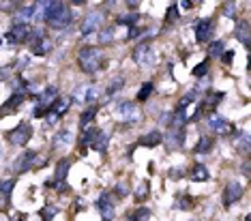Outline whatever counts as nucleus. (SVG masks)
<instances>
[{
  "label": "nucleus",
  "instance_id": "1",
  "mask_svg": "<svg viewBox=\"0 0 251 221\" xmlns=\"http://www.w3.org/2000/svg\"><path fill=\"white\" fill-rule=\"evenodd\" d=\"M71 20H73V11L62 0H50L45 15H43V22H48L54 30H62V28H67L71 24Z\"/></svg>",
  "mask_w": 251,
  "mask_h": 221
},
{
  "label": "nucleus",
  "instance_id": "2",
  "mask_svg": "<svg viewBox=\"0 0 251 221\" xmlns=\"http://www.w3.org/2000/svg\"><path fill=\"white\" fill-rule=\"evenodd\" d=\"M101 60H103V56H101V49L97 48H84L77 54V67L84 73H97L101 67Z\"/></svg>",
  "mask_w": 251,
  "mask_h": 221
},
{
  "label": "nucleus",
  "instance_id": "3",
  "mask_svg": "<svg viewBox=\"0 0 251 221\" xmlns=\"http://www.w3.org/2000/svg\"><path fill=\"white\" fill-rule=\"evenodd\" d=\"M26 43H30V52L35 56H45L52 52V39L45 37V32L41 28H30Z\"/></svg>",
  "mask_w": 251,
  "mask_h": 221
},
{
  "label": "nucleus",
  "instance_id": "4",
  "mask_svg": "<svg viewBox=\"0 0 251 221\" xmlns=\"http://www.w3.org/2000/svg\"><path fill=\"white\" fill-rule=\"evenodd\" d=\"M56 97H58V88L56 86H50V88H45L39 97H35L37 99V105H35V116L37 118H43L45 116V112L50 110V105L56 101Z\"/></svg>",
  "mask_w": 251,
  "mask_h": 221
},
{
  "label": "nucleus",
  "instance_id": "5",
  "mask_svg": "<svg viewBox=\"0 0 251 221\" xmlns=\"http://www.w3.org/2000/svg\"><path fill=\"white\" fill-rule=\"evenodd\" d=\"M103 22H105V13H103V11H99V9L90 11L86 18H84V22H82V37H88V35H93V32L101 30Z\"/></svg>",
  "mask_w": 251,
  "mask_h": 221
},
{
  "label": "nucleus",
  "instance_id": "6",
  "mask_svg": "<svg viewBox=\"0 0 251 221\" xmlns=\"http://www.w3.org/2000/svg\"><path fill=\"white\" fill-rule=\"evenodd\" d=\"M133 60L138 62L142 69H148V67H152V65H155V60H157L155 49H152L148 43L135 45V49H133Z\"/></svg>",
  "mask_w": 251,
  "mask_h": 221
},
{
  "label": "nucleus",
  "instance_id": "7",
  "mask_svg": "<svg viewBox=\"0 0 251 221\" xmlns=\"http://www.w3.org/2000/svg\"><path fill=\"white\" fill-rule=\"evenodd\" d=\"M7 138H9V142H11L13 146H26L28 140L32 138V127H30L28 123H20L18 127H15L13 131L7 135Z\"/></svg>",
  "mask_w": 251,
  "mask_h": 221
},
{
  "label": "nucleus",
  "instance_id": "8",
  "mask_svg": "<svg viewBox=\"0 0 251 221\" xmlns=\"http://www.w3.org/2000/svg\"><path fill=\"white\" fill-rule=\"evenodd\" d=\"M116 118L123 123H138L140 121V110L135 103H131V101H125V103H121L116 107Z\"/></svg>",
  "mask_w": 251,
  "mask_h": 221
},
{
  "label": "nucleus",
  "instance_id": "9",
  "mask_svg": "<svg viewBox=\"0 0 251 221\" xmlns=\"http://www.w3.org/2000/svg\"><path fill=\"white\" fill-rule=\"evenodd\" d=\"M95 206L99 208L101 217L103 219H112L114 217V208H116V197H114L110 191H103V194L99 196V200L95 202Z\"/></svg>",
  "mask_w": 251,
  "mask_h": 221
},
{
  "label": "nucleus",
  "instance_id": "10",
  "mask_svg": "<svg viewBox=\"0 0 251 221\" xmlns=\"http://www.w3.org/2000/svg\"><path fill=\"white\" fill-rule=\"evenodd\" d=\"M30 166H35V168H41V161L37 159V152L35 150H26L22 157H18L13 163V168H15V172L18 174H24L30 170Z\"/></svg>",
  "mask_w": 251,
  "mask_h": 221
},
{
  "label": "nucleus",
  "instance_id": "11",
  "mask_svg": "<svg viewBox=\"0 0 251 221\" xmlns=\"http://www.w3.org/2000/svg\"><path fill=\"white\" fill-rule=\"evenodd\" d=\"M243 191H245V187L241 183L230 180V183L226 185V189H224V206L230 208L234 202H238V200H241V196H243Z\"/></svg>",
  "mask_w": 251,
  "mask_h": 221
},
{
  "label": "nucleus",
  "instance_id": "12",
  "mask_svg": "<svg viewBox=\"0 0 251 221\" xmlns=\"http://www.w3.org/2000/svg\"><path fill=\"white\" fill-rule=\"evenodd\" d=\"M28 32H30V26L28 24H18V22H15V26H11V30L7 32V41L13 43V45L26 43Z\"/></svg>",
  "mask_w": 251,
  "mask_h": 221
},
{
  "label": "nucleus",
  "instance_id": "13",
  "mask_svg": "<svg viewBox=\"0 0 251 221\" xmlns=\"http://www.w3.org/2000/svg\"><path fill=\"white\" fill-rule=\"evenodd\" d=\"M208 127H210V131H215V133H219V135H227V133H232V131H234L232 124L227 123L224 116L215 114V112L208 116Z\"/></svg>",
  "mask_w": 251,
  "mask_h": 221
},
{
  "label": "nucleus",
  "instance_id": "14",
  "mask_svg": "<svg viewBox=\"0 0 251 221\" xmlns=\"http://www.w3.org/2000/svg\"><path fill=\"white\" fill-rule=\"evenodd\" d=\"M210 37H213V20L210 18L200 20L196 24V41L206 43V41H210Z\"/></svg>",
  "mask_w": 251,
  "mask_h": 221
},
{
  "label": "nucleus",
  "instance_id": "15",
  "mask_svg": "<svg viewBox=\"0 0 251 221\" xmlns=\"http://www.w3.org/2000/svg\"><path fill=\"white\" fill-rule=\"evenodd\" d=\"M107 146H110V133L103 131V129H97L95 138H93V142H90V148H95L97 152L103 155V152L107 150Z\"/></svg>",
  "mask_w": 251,
  "mask_h": 221
},
{
  "label": "nucleus",
  "instance_id": "16",
  "mask_svg": "<svg viewBox=\"0 0 251 221\" xmlns=\"http://www.w3.org/2000/svg\"><path fill=\"white\" fill-rule=\"evenodd\" d=\"M13 187H15V178H7V180H0V208H7L11 194H13Z\"/></svg>",
  "mask_w": 251,
  "mask_h": 221
},
{
  "label": "nucleus",
  "instance_id": "17",
  "mask_svg": "<svg viewBox=\"0 0 251 221\" xmlns=\"http://www.w3.org/2000/svg\"><path fill=\"white\" fill-rule=\"evenodd\" d=\"M69 168H71V161L69 159H60L58 166H56V174H54V187H58L65 183L67 174H69Z\"/></svg>",
  "mask_w": 251,
  "mask_h": 221
},
{
  "label": "nucleus",
  "instance_id": "18",
  "mask_svg": "<svg viewBox=\"0 0 251 221\" xmlns=\"http://www.w3.org/2000/svg\"><path fill=\"white\" fill-rule=\"evenodd\" d=\"M163 142V135L159 133V131H151V133H146V135H142V138L138 140V144L140 146H146V148H152V146H159Z\"/></svg>",
  "mask_w": 251,
  "mask_h": 221
},
{
  "label": "nucleus",
  "instance_id": "19",
  "mask_svg": "<svg viewBox=\"0 0 251 221\" xmlns=\"http://www.w3.org/2000/svg\"><path fill=\"white\" fill-rule=\"evenodd\" d=\"M71 142H73V133L69 131V129H62V131H58L54 135L52 146H54V148H65V146H69Z\"/></svg>",
  "mask_w": 251,
  "mask_h": 221
},
{
  "label": "nucleus",
  "instance_id": "20",
  "mask_svg": "<svg viewBox=\"0 0 251 221\" xmlns=\"http://www.w3.org/2000/svg\"><path fill=\"white\" fill-rule=\"evenodd\" d=\"M18 24H30V20H35V4L32 7H22L15 11V18H13Z\"/></svg>",
  "mask_w": 251,
  "mask_h": 221
},
{
  "label": "nucleus",
  "instance_id": "21",
  "mask_svg": "<svg viewBox=\"0 0 251 221\" xmlns=\"http://www.w3.org/2000/svg\"><path fill=\"white\" fill-rule=\"evenodd\" d=\"M236 39L241 41L245 48H249V43H251V39H249V22L247 20H243V22H238V28H236Z\"/></svg>",
  "mask_w": 251,
  "mask_h": 221
},
{
  "label": "nucleus",
  "instance_id": "22",
  "mask_svg": "<svg viewBox=\"0 0 251 221\" xmlns=\"http://www.w3.org/2000/svg\"><path fill=\"white\" fill-rule=\"evenodd\" d=\"M69 105H71V99H69V97H56V101H54L52 105H50V110H52L54 114L62 116L67 110H69Z\"/></svg>",
  "mask_w": 251,
  "mask_h": 221
},
{
  "label": "nucleus",
  "instance_id": "23",
  "mask_svg": "<svg viewBox=\"0 0 251 221\" xmlns=\"http://www.w3.org/2000/svg\"><path fill=\"white\" fill-rule=\"evenodd\" d=\"M213 146H215V142H213V138H206V135H204V138H200V142L196 144V150L198 155H206V152H210L213 150Z\"/></svg>",
  "mask_w": 251,
  "mask_h": 221
},
{
  "label": "nucleus",
  "instance_id": "24",
  "mask_svg": "<svg viewBox=\"0 0 251 221\" xmlns=\"http://www.w3.org/2000/svg\"><path fill=\"white\" fill-rule=\"evenodd\" d=\"M182 142H185V133H182L180 129L170 131V135H168V146H170V148H180Z\"/></svg>",
  "mask_w": 251,
  "mask_h": 221
},
{
  "label": "nucleus",
  "instance_id": "25",
  "mask_svg": "<svg viewBox=\"0 0 251 221\" xmlns=\"http://www.w3.org/2000/svg\"><path fill=\"white\" fill-rule=\"evenodd\" d=\"M208 170L206 166H202V163H198V166H193V172H191V178L196 180V183H204V180H208Z\"/></svg>",
  "mask_w": 251,
  "mask_h": 221
},
{
  "label": "nucleus",
  "instance_id": "26",
  "mask_svg": "<svg viewBox=\"0 0 251 221\" xmlns=\"http://www.w3.org/2000/svg\"><path fill=\"white\" fill-rule=\"evenodd\" d=\"M226 97V93H213V95H208L206 99L202 101V107L206 110V107H215L217 103H221V99Z\"/></svg>",
  "mask_w": 251,
  "mask_h": 221
},
{
  "label": "nucleus",
  "instance_id": "27",
  "mask_svg": "<svg viewBox=\"0 0 251 221\" xmlns=\"http://www.w3.org/2000/svg\"><path fill=\"white\" fill-rule=\"evenodd\" d=\"M97 110H99V107H97V105H93V107H88V110L86 112H84V114H82V118H79V127H86V124L88 123H93L95 121V116H97Z\"/></svg>",
  "mask_w": 251,
  "mask_h": 221
},
{
  "label": "nucleus",
  "instance_id": "28",
  "mask_svg": "<svg viewBox=\"0 0 251 221\" xmlns=\"http://www.w3.org/2000/svg\"><path fill=\"white\" fill-rule=\"evenodd\" d=\"M151 217H152L151 208H138V211H133L127 219H131V221H142V219H151Z\"/></svg>",
  "mask_w": 251,
  "mask_h": 221
},
{
  "label": "nucleus",
  "instance_id": "29",
  "mask_svg": "<svg viewBox=\"0 0 251 221\" xmlns=\"http://www.w3.org/2000/svg\"><path fill=\"white\" fill-rule=\"evenodd\" d=\"M140 20V13H135V11H129L127 15H121L118 18V24H125V26H135V22Z\"/></svg>",
  "mask_w": 251,
  "mask_h": 221
},
{
  "label": "nucleus",
  "instance_id": "30",
  "mask_svg": "<svg viewBox=\"0 0 251 221\" xmlns=\"http://www.w3.org/2000/svg\"><path fill=\"white\" fill-rule=\"evenodd\" d=\"M123 86H125V80H123V77H116V80H114L110 86H107V90H105V99H110L112 95H114V93H118V90H121Z\"/></svg>",
  "mask_w": 251,
  "mask_h": 221
},
{
  "label": "nucleus",
  "instance_id": "31",
  "mask_svg": "<svg viewBox=\"0 0 251 221\" xmlns=\"http://www.w3.org/2000/svg\"><path fill=\"white\" fill-rule=\"evenodd\" d=\"M236 148L243 152V155H247L249 152V133L245 131V133H241V138L236 140Z\"/></svg>",
  "mask_w": 251,
  "mask_h": 221
},
{
  "label": "nucleus",
  "instance_id": "32",
  "mask_svg": "<svg viewBox=\"0 0 251 221\" xmlns=\"http://www.w3.org/2000/svg\"><path fill=\"white\" fill-rule=\"evenodd\" d=\"M224 49H226V43L224 41H215L213 45H210V49H208V56H210V58H219Z\"/></svg>",
  "mask_w": 251,
  "mask_h": 221
},
{
  "label": "nucleus",
  "instance_id": "33",
  "mask_svg": "<svg viewBox=\"0 0 251 221\" xmlns=\"http://www.w3.org/2000/svg\"><path fill=\"white\" fill-rule=\"evenodd\" d=\"M95 131H97V129H88V131H84L82 140H79V146H82V150L90 148V142H93V138H95Z\"/></svg>",
  "mask_w": 251,
  "mask_h": 221
},
{
  "label": "nucleus",
  "instance_id": "34",
  "mask_svg": "<svg viewBox=\"0 0 251 221\" xmlns=\"http://www.w3.org/2000/svg\"><path fill=\"white\" fill-rule=\"evenodd\" d=\"M151 95H152V82H144V84H142V88L138 90V99L146 101Z\"/></svg>",
  "mask_w": 251,
  "mask_h": 221
},
{
  "label": "nucleus",
  "instance_id": "35",
  "mask_svg": "<svg viewBox=\"0 0 251 221\" xmlns=\"http://www.w3.org/2000/svg\"><path fill=\"white\" fill-rule=\"evenodd\" d=\"M114 39V28L110 26V28H103V30L99 32V43L101 45H105V43H110Z\"/></svg>",
  "mask_w": 251,
  "mask_h": 221
},
{
  "label": "nucleus",
  "instance_id": "36",
  "mask_svg": "<svg viewBox=\"0 0 251 221\" xmlns=\"http://www.w3.org/2000/svg\"><path fill=\"white\" fill-rule=\"evenodd\" d=\"M224 15L226 18H230V20H236V4H234L232 0L224 4Z\"/></svg>",
  "mask_w": 251,
  "mask_h": 221
},
{
  "label": "nucleus",
  "instance_id": "37",
  "mask_svg": "<svg viewBox=\"0 0 251 221\" xmlns=\"http://www.w3.org/2000/svg\"><path fill=\"white\" fill-rule=\"evenodd\" d=\"M99 95H101V90H99V88H97V86H90V88H86L84 101H95V99H99Z\"/></svg>",
  "mask_w": 251,
  "mask_h": 221
},
{
  "label": "nucleus",
  "instance_id": "38",
  "mask_svg": "<svg viewBox=\"0 0 251 221\" xmlns=\"http://www.w3.org/2000/svg\"><path fill=\"white\" fill-rule=\"evenodd\" d=\"M176 20H178V9H176V4H172V7L168 9V15H165V22H168V24H174Z\"/></svg>",
  "mask_w": 251,
  "mask_h": 221
},
{
  "label": "nucleus",
  "instance_id": "39",
  "mask_svg": "<svg viewBox=\"0 0 251 221\" xmlns=\"http://www.w3.org/2000/svg\"><path fill=\"white\" fill-rule=\"evenodd\" d=\"M54 215H58V208L56 206H45L41 211V217L43 219H54Z\"/></svg>",
  "mask_w": 251,
  "mask_h": 221
},
{
  "label": "nucleus",
  "instance_id": "40",
  "mask_svg": "<svg viewBox=\"0 0 251 221\" xmlns=\"http://www.w3.org/2000/svg\"><path fill=\"white\" fill-rule=\"evenodd\" d=\"M206 71H208V62L204 60L202 65H198L196 69H193V75H196V77H200V75H206Z\"/></svg>",
  "mask_w": 251,
  "mask_h": 221
},
{
  "label": "nucleus",
  "instance_id": "41",
  "mask_svg": "<svg viewBox=\"0 0 251 221\" xmlns=\"http://www.w3.org/2000/svg\"><path fill=\"white\" fill-rule=\"evenodd\" d=\"M142 35V30L138 26H129V32H127V41H131V39H138Z\"/></svg>",
  "mask_w": 251,
  "mask_h": 221
},
{
  "label": "nucleus",
  "instance_id": "42",
  "mask_svg": "<svg viewBox=\"0 0 251 221\" xmlns=\"http://www.w3.org/2000/svg\"><path fill=\"white\" fill-rule=\"evenodd\" d=\"M234 58V52H221V60H224V65H230Z\"/></svg>",
  "mask_w": 251,
  "mask_h": 221
},
{
  "label": "nucleus",
  "instance_id": "43",
  "mask_svg": "<svg viewBox=\"0 0 251 221\" xmlns=\"http://www.w3.org/2000/svg\"><path fill=\"white\" fill-rule=\"evenodd\" d=\"M84 95H86V88L75 90V101H84Z\"/></svg>",
  "mask_w": 251,
  "mask_h": 221
},
{
  "label": "nucleus",
  "instance_id": "44",
  "mask_svg": "<svg viewBox=\"0 0 251 221\" xmlns=\"http://www.w3.org/2000/svg\"><path fill=\"white\" fill-rule=\"evenodd\" d=\"M26 60H28V56H20V60H18V69H24V67H26Z\"/></svg>",
  "mask_w": 251,
  "mask_h": 221
},
{
  "label": "nucleus",
  "instance_id": "45",
  "mask_svg": "<svg viewBox=\"0 0 251 221\" xmlns=\"http://www.w3.org/2000/svg\"><path fill=\"white\" fill-rule=\"evenodd\" d=\"M118 196H127V187L125 185H118Z\"/></svg>",
  "mask_w": 251,
  "mask_h": 221
},
{
  "label": "nucleus",
  "instance_id": "46",
  "mask_svg": "<svg viewBox=\"0 0 251 221\" xmlns=\"http://www.w3.org/2000/svg\"><path fill=\"white\" fill-rule=\"evenodd\" d=\"M243 174H245V176H249V161L243 163Z\"/></svg>",
  "mask_w": 251,
  "mask_h": 221
},
{
  "label": "nucleus",
  "instance_id": "47",
  "mask_svg": "<svg viewBox=\"0 0 251 221\" xmlns=\"http://www.w3.org/2000/svg\"><path fill=\"white\" fill-rule=\"evenodd\" d=\"M138 196H140V197H144V196H146V183H144V185H142V187H140Z\"/></svg>",
  "mask_w": 251,
  "mask_h": 221
},
{
  "label": "nucleus",
  "instance_id": "48",
  "mask_svg": "<svg viewBox=\"0 0 251 221\" xmlns=\"http://www.w3.org/2000/svg\"><path fill=\"white\" fill-rule=\"evenodd\" d=\"M180 7H182V9H189V7H191V0H182Z\"/></svg>",
  "mask_w": 251,
  "mask_h": 221
},
{
  "label": "nucleus",
  "instance_id": "49",
  "mask_svg": "<svg viewBox=\"0 0 251 221\" xmlns=\"http://www.w3.org/2000/svg\"><path fill=\"white\" fill-rule=\"evenodd\" d=\"M127 4H129V7H138L140 0H127Z\"/></svg>",
  "mask_w": 251,
  "mask_h": 221
},
{
  "label": "nucleus",
  "instance_id": "50",
  "mask_svg": "<svg viewBox=\"0 0 251 221\" xmlns=\"http://www.w3.org/2000/svg\"><path fill=\"white\" fill-rule=\"evenodd\" d=\"M86 0H71V4H84Z\"/></svg>",
  "mask_w": 251,
  "mask_h": 221
},
{
  "label": "nucleus",
  "instance_id": "51",
  "mask_svg": "<svg viewBox=\"0 0 251 221\" xmlns=\"http://www.w3.org/2000/svg\"><path fill=\"white\" fill-rule=\"evenodd\" d=\"M0 43H2V41H0Z\"/></svg>",
  "mask_w": 251,
  "mask_h": 221
}]
</instances>
